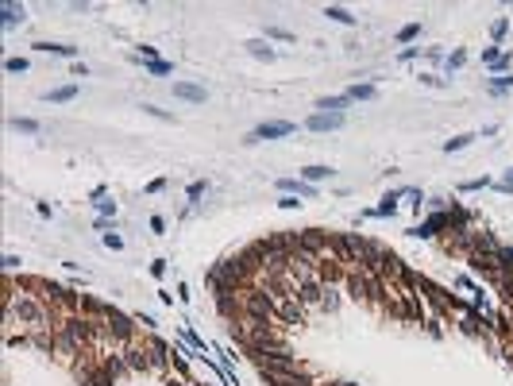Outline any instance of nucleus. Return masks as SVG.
Wrapping results in <instances>:
<instances>
[{
    "label": "nucleus",
    "mask_w": 513,
    "mask_h": 386,
    "mask_svg": "<svg viewBox=\"0 0 513 386\" xmlns=\"http://www.w3.org/2000/svg\"><path fill=\"white\" fill-rule=\"evenodd\" d=\"M305 128L309 132H336V128H343V112H317V116H309Z\"/></svg>",
    "instance_id": "nucleus-1"
},
{
    "label": "nucleus",
    "mask_w": 513,
    "mask_h": 386,
    "mask_svg": "<svg viewBox=\"0 0 513 386\" xmlns=\"http://www.w3.org/2000/svg\"><path fill=\"white\" fill-rule=\"evenodd\" d=\"M290 132H293L290 120H270V124H259L251 132V139H282V135H290Z\"/></svg>",
    "instance_id": "nucleus-2"
},
{
    "label": "nucleus",
    "mask_w": 513,
    "mask_h": 386,
    "mask_svg": "<svg viewBox=\"0 0 513 386\" xmlns=\"http://www.w3.org/2000/svg\"><path fill=\"white\" fill-rule=\"evenodd\" d=\"M174 97H181V101H205V89H197V85H185V81H177V85H174Z\"/></svg>",
    "instance_id": "nucleus-3"
},
{
    "label": "nucleus",
    "mask_w": 513,
    "mask_h": 386,
    "mask_svg": "<svg viewBox=\"0 0 513 386\" xmlns=\"http://www.w3.org/2000/svg\"><path fill=\"white\" fill-rule=\"evenodd\" d=\"M286 193H297V197H313V186H305V182H293V178H282L278 182Z\"/></svg>",
    "instance_id": "nucleus-4"
},
{
    "label": "nucleus",
    "mask_w": 513,
    "mask_h": 386,
    "mask_svg": "<svg viewBox=\"0 0 513 386\" xmlns=\"http://www.w3.org/2000/svg\"><path fill=\"white\" fill-rule=\"evenodd\" d=\"M73 97H77V85H62V89L46 93V101H73Z\"/></svg>",
    "instance_id": "nucleus-5"
},
{
    "label": "nucleus",
    "mask_w": 513,
    "mask_h": 386,
    "mask_svg": "<svg viewBox=\"0 0 513 386\" xmlns=\"http://www.w3.org/2000/svg\"><path fill=\"white\" fill-rule=\"evenodd\" d=\"M324 15H328V19H336V23H355V15L343 12V8H336V4H332V8H324Z\"/></svg>",
    "instance_id": "nucleus-6"
},
{
    "label": "nucleus",
    "mask_w": 513,
    "mask_h": 386,
    "mask_svg": "<svg viewBox=\"0 0 513 386\" xmlns=\"http://www.w3.org/2000/svg\"><path fill=\"white\" fill-rule=\"evenodd\" d=\"M347 97H351V101H370V97H374V85H351Z\"/></svg>",
    "instance_id": "nucleus-7"
},
{
    "label": "nucleus",
    "mask_w": 513,
    "mask_h": 386,
    "mask_svg": "<svg viewBox=\"0 0 513 386\" xmlns=\"http://www.w3.org/2000/svg\"><path fill=\"white\" fill-rule=\"evenodd\" d=\"M0 12H4V23H8V27H12V23H19V19H23V8H15V4H4V8H0Z\"/></svg>",
    "instance_id": "nucleus-8"
},
{
    "label": "nucleus",
    "mask_w": 513,
    "mask_h": 386,
    "mask_svg": "<svg viewBox=\"0 0 513 386\" xmlns=\"http://www.w3.org/2000/svg\"><path fill=\"white\" fill-rule=\"evenodd\" d=\"M301 174H305L309 182H321V178H328V174H332V170H328V166H305V170H301Z\"/></svg>",
    "instance_id": "nucleus-9"
},
{
    "label": "nucleus",
    "mask_w": 513,
    "mask_h": 386,
    "mask_svg": "<svg viewBox=\"0 0 513 386\" xmlns=\"http://www.w3.org/2000/svg\"><path fill=\"white\" fill-rule=\"evenodd\" d=\"M417 35H421V23H409V27L397 31V39H401V43H409V39H417Z\"/></svg>",
    "instance_id": "nucleus-10"
},
{
    "label": "nucleus",
    "mask_w": 513,
    "mask_h": 386,
    "mask_svg": "<svg viewBox=\"0 0 513 386\" xmlns=\"http://www.w3.org/2000/svg\"><path fill=\"white\" fill-rule=\"evenodd\" d=\"M471 139H475V135H455V139H448V143H444V151H459V147H467Z\"/></svg>",
    "instance_id": "nucleus-11"
},
{
    "label": "nucleus",
    "mask_w": 513,
    "mask_h": 386,
    "mask_svg": "<svg viewBox=\"0 0 513 386\" xmlns=\"http://www.w3.org/2000/svg\"><path fill=\"white\" fill-rule=\"evenodd\" d=\"M251 54H255V58H274V50H270V46H263V43H251Z\"/></svg>",
    "instance_id": "nucleus-12"
},
{
    "label": "nucleus",
    "mask_w": 513,
    "mask_h": 386,
    "mask_svg": "<svg viewBox=\"0 0 513 386\" xmlns=\"http://www.w3.org/2000/svg\"><path fill=\"white\" fill-rule=\"evenodd\" d=\"M4 70H8V74H23V70H27V62H23V58H8V62H4Z\"/></svg>",
    "instance_id": "nucleus-13"
},
{
    "label": "nucleus",
    "mask_w": 513,
    "mask_h": 386,
    "mask_svg": "<svg viewBox=\"0 0 513 386\" xmlns=\"http://www.w3.org/2000/svg\"><path fill=\"white\" fill-rule=\"evenodd\" d=\"M147 70H151V74H170V62L155 58V62H147Z\"/></svg>",
    "instance_id": "nucleus-14"
},
{
    "label": "nucleus",
    "mask_w": 513,
    "mask_h": 386,
    "mask_svg": "<svg viewBox=\"0 0 513 386\" xmlns=\"http://www.w3.org/2000/svg\"><path fill=\"white\" fill-rule=\"evenodd\" d=\"M15 128H19V132H39V124H35V120H15Z\"/></svg>",
    "instance_id": "nucleus-15"
},
{
    "label": "nucleus",
    "mask_w": 513,
    "mask_h": 386,
    "mask_svg": "<svg viewBox=\"0 0 513 386\" xmlns=\"http://www.w3.org/2000/svg\"><path fill=\"white\" fill-rule=\"evenodd\" d=\"M104 243H108V247H112V251H120V247H124V239H120V236H112V232H108V236H104Z\"/></svg>",
    "instance_id": "nucleus-16"
},
{
    "label": "nucleus",
    "mask_w": 513,
    "mask_h": 386,
    "mask_svg": "<svg viewBox=\"0 0 513 386\" xmlns=\"http://www.w3.org/2000/svg\"><path fill=\"white\" fill-rule=\"evenodd\" d=\"M278 205H282V208H297V205H301V201H297V197H293V193H286V197H282Z\"/></svg>",
    "instance_id": "nucleus-17"
},
{
    "label": "nucleus",
    "mask_w": 513,
    "mask_h": 386,
    "mask_svg": "<svg viewBox=\"0 0 513 386\" xmlns=\"http://www.w3.org/2000/svg\"><path fill=\"white\" fill-rule=\"evenodd\" d=\"M15 267H19V259H15V255H4V270H8V274H12Z\"/></svg>",
    "instance_id": "nucleus-18"
}]
</instances>
